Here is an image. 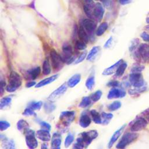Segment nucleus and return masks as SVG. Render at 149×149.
I'll use <instances>...</instances> for the list:
<instances>
[{
    "mask_svg": "<svg viewBox=\"0 0 149 149\" xmlns=\"http://www.w3.org/2000/svg\"><path fill=\"white\" fill-rule=\"evenodd\" d=\"M41 127L43 129H45V130H49L50 131L51 129V125L47 122H45V121H41L40 123H39Z\"/></svg>",
    "mask_w": 149,
    "mask_h": 149,
    "instance_id": "09e8293b",
    "label": "nucleus"
},
{
    "mask_svg": "<svg viewBox=\"0 0 149 149\" xmlns=\"http://www.w3.org/2000/svg\"><path fill=\"white\" fill-rule=\"evenodd\" d=\"M146 28L148 30H149V25H148V26H147L146 27Z\"/></svg>",
    "mask_w": 149,
    "mask_h": 149,
    "instance_id": "052dcab7",
    "label": "nucleus"
},
{
    "mask_svg": "<svg viewBox=\"0 0 149 149\" xmlns=\"http://www.w3.org/2000/svg\"><path fill=\"white\" fill-rule=\"evenodd\" d=\"M87 56V52L86 51H84L79 56V57L75 60V61L74 62V64H78L81 62H83L84 61V59L86 58Z\"/></svg>",
    "mask_w": 149,
    "mask_h": 149,
    "instance_id": "a18cd8bd",
    "label": "nucleus"
},
{
    "mask_svg": "<svg viewBox=\"0 0 149 149\" xmlns=\"http://www.w3.org/2000/svg\"><path fill=\"white\" fill-rule=\"evenodd\" d=\"M112 40H113L112 37H110L107 40V41L105 42L104 45V48H109V47L111 46V44H112Z\"/></svg>",
    "mask_w": 149,
    "mask_h": 149,
    "instance_id": "603ef678",
    "label": "nucleus"
},
{
    "mask_svg": "<svg viewBox=\"0 0 149 149\" xmlns=\"http://www.w3.org/2000/svg\"><path fill=\"white\" fill-rule=\"evenodd\" d=\"M42 73L44 75H48L51 72V67L48 59H46L42 63Z\"/></svg>",
    "mask_w": 149,
    "mask_h": 149,
    "instance_id": "2f4dec72",
    "label": "nucleus"
},
{
    "mask_svg": "<svg viewBox=\"0 0 149 149\" xmlns=\"http://www.w3.org/2000/svg\"><path fill=\"white\" fill-rule=\"evenodd\" d=\"M132 0H119V2L122 5H126L129 3Z\"/></svg>",
    "mask_w": 149,
    "mask_h": 149,
    "instance_id": "6e6d98bb",
    "label": "nucleus"
},
{
    "mask_svg": "<svg viewBox=\"0 0 149 149\" xmlns=\"http://www.w3.org/2000/svg\"><path fill=\"white\" fill-rule=\"evenodd\" d=\"M41 149H48V145L45 143H42L41 146Z\"/></svg>",
    "mask_w": 149,
    "mask_h": 149,
    "instance_id": "13d9d810",
    "label": "nucleus"
},
{
    "mask_svg": "<svg viewBox=\"0 0 149 149\" xmlns=\"http://www.w3.org/2000/svg\"><path fill=\"white\" fill-rule=\"evenodd\" d=\"M17 128L18 130L22 133H25L26 130L30 129V126L28 122L24 119H20L17 121L16 124Z\"/></svg>",
    "mask_w": 149,
    "mask_h": 149,
    "instance_id": "b1692460",
    "label": "nucleus"
},
{
    "mask_svg": "<svg viewBox=\"0 0 149 149\" xmlns=\"http://www.w3.org/2000/svg\"><path fill=\"white\" fill-rule=\"evenodd\" d=\"M51 149H61L62 136L60 133L55 132L51 137Z\"/></svg>",
    "mask_w": 149,
    "mask_h": 149,
    "instance_id": "4468645a",
    "label": "nucleus"
},
{
    "mask_svg": "<svg viewBox=\"0 0 149 149\" xmlns=\"http://www.w3.org/2000/svg\"><path fill=\"white\" fill-rule=\"evenodd\" d=\"M138 137L139 134L137 133L133 132H126L122 136L116 144V148L118 149H125L127 146L136 140Z\"/></svg>",
    "mask_w": 149,
    "mask_h": 149,
    "instance_id": "7ed1b4c3",
    "label": "nucleus"
},
{
    "mask_svg": "<svg viewBox=\"0 0 149 149\" xmlns=\"http://www.w3.org/2000/svg\"><path fill=\"white\" fill-rule=\"evenodd\" d=\"M68 86L67 84V83H64L61 84L59 87H58L50 94L47 98L48 101L52 102L57 101L65 94L68 89Z\"/></svg>",
    "mask_w": 149,
    "mask_h": 149,
    "instance_id": "0eeeda50",
    "label": "nucleus"
},
{
    "mask_svg": "<svg viewBox=\"0 0 149 149\" xmlns=\"http://www.w3.org/2000/svg\"><path fill=\"white\" fill-rule=\"evenodd\" d=\"M75 115L76 113L74 111H62L59 116L60 122L58 123V126L62 129L68 127L70 124L74 120Z\"/></svg>",
    "mask_w": 149,
    "mask_h": 149,
    "instance_id": "f03ea898",
    "label": "nucleus"
},
{
    "mask_svg": "<svg viewBox=\"0 0 149 149\" xmlns=\"http://www.w3.org/2000/svg\"><path fill=\"white\" fill-rule=\"evenodd\" d=\"M58 77H59V74H54L49 77L45 78V79L41 80L37 84H36V85L35 86V87L36 88H40V87H44L46 85H48V84L52 83L55 80H56L58 78Z\"/></svg>",
    "mask_w": 149,
    "mask_h": 149,
    "instance_id": "aec40b11",
    "label": "nucleus"
},
{
    "mask_svg": "<svg viewBox=\"0 0 149 149\" xmlns=\"http://www.w3.org/2000/svg\"><path fill=\"white\" fill-rule=\"evenodd\" d=\"M129 82L135 88L145 86V81L141 73H131L129 77Z\"/></svg>",
    "mask_w": 149,
    "mask_h": 149,
    "instance_id": "6e6552de",
    "label": "nucleus"
},
{
    "mask_svg": "<svg viewBox=\"0 0 149 149\" xmlns=\"http://www.w3.org/2000/svg\"><path fill=\"white\" fill-rule=\"evenodd\" d=\"M126 94V93L125 91V90L122 88H119L117 87H113L109 91L108 94L107 95V98L109 100L123 98L125 97Z\"/></svg>",
    "mask_w": 149,
    "mask_h": 149,
    "instance_id": "9b49d317",
    "label": "nucleus"
},
{
    "mask_svg": "<svg viewBox=\"0 0 149 149\" xmlns=\"http://www.w3.org/2000/svg\"><path fill=\"white\" fill-rule=\"evenodd\" d=\"M94 85H95L94 76V75H90L87 79V80L86 81V83H85V86L88 90H91L94 88Z\"/></svg>",
    "mask_w": 149,
    "mask_h": 149,
    "instance_id": "72a5a7b5",
    "label": "nucleus"
},
{
    "mask_svg": "<svg viewBox=\"0 0 149 149\" xmlns=\"http://www.w3.org/2000/svg\"><path fill=\"white\" fill-rule=\"evenodd\" d=\"M36 85V83L34 81H29L28 82H27V83L26 84V87L27 88H30L32 87L33 86H34Z\"/></svg>",
    "mask_w": 149,
    "mask_h": 149,
    "instance_id": "864d4df0",
    "label": "nucleus"
},
{
    "mask_svg": "<svg viewBox=\"0 0 149 149\" xmlns=\"http://www.w3.org/2000/svg\"><path fill=\"white\" fill-rule=\"evenodd\" d=\"M6 83L3 79H0V97L2 96L5 91V89L6 88Z\"/></svg>",
    "mask_w": 149,
    "mask_h": 149,
    "instance_id": "de8ad7c7",
    "label": "nucleus"
},
{
    "mask_svg": "<svg viewBox=\"0 0 149 149\" xmlns=\"http://www.w3.org/2000/svg\"><path fill=\"white\" fill-rule=\"evenodd\" d=\"M78 36H79V37L80 40L84 41L86 43L88 42V41H89L88 34L82 26H81L79 29Z\"/></svg>",
    "mask_w": 149,
    "mask_h": 149,
    "instance_id": "cd10ccee",
    "label": "nucleus"
},
{
    "mask_svg": "<svg viewBox=\"0 0 149 149\" xmlns=\"http://www.w3.org/2000/svg\"><path fill=\"white\" fill-rule=\"evenodd\" d=\"M144 69V66L139 63H134L131 68V73H141Z\"/></svg>",
    "mask_w": 149,
    "mask_h": 149,
    "instance_id": "a19ab883",
    "label": "nucleus"
},
{
    "mask_svg": "<svg viewBox=\"0 0 149 149\" xmlns=\"http://www.w3.org/2000/svg\"><path fill=\"white\" fill-rule=\"evenodd\" d=\"M122 103L119 101H115L108 105V109L110 111H115L121 107Z\"/></svg>",
    "mask_w": 149,
    "mask_h": 149,
    "instance_id": "c9c22d12",
    "label": "nucleus"
},
{
    "mask_svg": "<svg viewBox=\"0 0 149 149\" xmlns=\"http://www.w3.org/2000/svg\"><path fill=\"white\" fill-rule=\"evenodd\" d=\"M108 24L107 22H103L100 24V25L98 26L96 30V35L97 36H102L105 31L108 29Z\"/></svg>",
    "mask_w": 149,
    "mask_h": 149,
    "instance_id": "7c9ffc66",
    "label": "nucleus"
},
{
    "mask_svg": "<svg viewBox=\"0 0 149 149\" xmlns=\"http://www.w3.org/2000/svg\"><path fill=\"white\" fill-rule=\"evenodd\" d=\"M10 125L9 122L6 120H0V131H4L7 130Z\"/></svg>",
    "mask_w": 149,
    "mask_h": 149,
    "instance_id": "c03bdc74",
    "label": "nucleus"
},
{
    "mask_svg": "<svg viewBox=\"0 0 149 149\" xmlns=\"http://www.w3.org/2000/svg\"><path fill=\"white\" fill-rule=\"evenodd\" d=\"M23 115L24 116H36V113L34 112V111H33V109L29 108H26L24 111L22 113Z\"/></svg>",
    "mask_w": 149,
    "mask_h": 149,
    "instance_id": "49530a36",
    "label": "nucleus"
},
{
    "mask_svg": "<svg viewBox=\"0 0 149 149\" xmlns=\"http://www.w3.org/2000/svg\"><path fill=\"white\" fill-rule=\"evenodd\" d=\"M43 105V103L41 101H37V102H31L29 105L28 106V108L33 109V111L36 110H39L41 108L42 106Z\"/></svg>",
    "mask_w": 149,
    "mask_h": 149,
    "instance_id": "ea45409f",
    "label": "nucleus"
},
{
    "mask_svg": "<svg viewBox=\"0 0 149 149\" xmlns=\"http://www.w3.org/2000/svg\"><path fill=\"white\" fill-rule=\"evenodd\" d=\"M144 113L146 119L149 122V109H147L145 111H144Z\"/></svg>",
    "mask_w": 149,
    "mask_h": 149,
    "instance_id": "5fc2aeb1",
    "label": "nucleus"
},
{
    "mask_svg": "<svg viewBox=\"0 0 149 149\" xmlns=\"http://www.w3.org/2000/svg\"><path fill=\"white\" fill-rule=\"evenodd\" d=\"M12 102V97L10 96L4 97L0 100V110H4L8 108Z\"/></svg>",
    "mask_w": 149,
    "mask_h": 149,
    "instance_id": "bb28decb",
    "label": "nucleus"
},
{
    "mask_svg": "<svg viewBox=\"0 0 149 149\" xmlns=\"http://www.w3.org/2000/svg\"><path fill=\"white\" fill-rule=\"evenodd\" d=\"M126 125L124 124L119 129H118L117 130H116L114 132V133L113 134V135L111 137V139L109 140V141L108 144V148H111L113 146V145L115 144V143L116 141V140L119 139L120 136L122 134V133L123 130L125 129V127H126Z\"/></svg>",
    "mask_w": 149,
    "mask_h": 149,
    "instance_id": "f3484780",
    "label": "nucleus"
},
{
    "mask_svg": "<svg viewBox=\"0 0 149 149\" xmlns=\"http://www.w3.org/2000/svg\"><path fill=\"white\" fill-rule=\"evenodd\" d=\"M148 124V121L145 118L140 117L136 119L130 127V130L133 132L141 131L144 129Z\"/></svg>",
    "mask_w": 149,
    "mask_h": 149,
    "instance_id": "9d476101",
    "label": "nucleus"
},
{
    "mask_svg": "<svg viewBox=\"0 0 149 149\" xmlns=\"http://www.w3.org/2000/svg\"><path fill=\"white\" fill-rule=\"evenodd\" d=\"M127 66V64L126 62H122L119 66H118L116 72L115 73V76L117 77H120L121 76H123V74H124L126 68Z\"/></svg>",
    "mask_w": 149,
    "mask_h": 149,
    "instance_id": "c85d7f7f",
    "label": "nucleus"
},
{
    "mask_svg": "<svg viewBox=\"0 0 149 149\" xmlns=\"http://www.w3.org/2000/svg\"><path fill=\"white\" fill-rule=\"evenodd\" d=\"M123 62L122 59H120L118 61H117L116 63H115L113 65H112V66L106 68L105 69H104V70L102 72V74L104 76H109L111 74H112L113 73H115L118 68V66H119V65Z\"/></svg>",
    "mask_w": 149,
    "mask_h": 149,
    "instance_id": "412c9836",
    "label": "nucleus"
},
{
    "mask_svg": "<svg viewBox=\"0 0 149 149\" xmlns=\"http://www.w3.org/2000/svg\"><path fill=\"white\" fill-rule=\"evenodd\" d=\"M50 57L53 69L56 71L61 70L64 63L61 55L55 49H52L50 52Z\"/></svg>",
    "mask_w": 149,
    "mask_h": 149,
    "instance_id": "1a4fd4ad",
    "label": "nucleus"
},
{
    "mask_svg": "<svg viewBox=\"0 0 149 149\" xmlns=\"http://www.w3.org/2000/svg\"><path fill=\"white\" fill-rule=\"evenodd\" d=\"M91 100L90 96H85L83 97L79 104V107L81 108H85L88 107L91 104Z\"/></svg>",
    "mask_w": 149,
    "mask_h": 149,
    "instance_id": "473e14b6",
    "label": "nucleus"
},
{
    "mask_svg": "<svg viewBox=\"0 0 149 149\" xmlns=\"http://www.w3.org/2000/svg\"><path fill=\"white\" fill-rule=\"evenodd\" d=\"M105 9L103 5L101 3H96L93 9V16L98 21H100L104 16Z\"/></svg>",
    "mask_w": 149,
    "mask_h": 149,
    "instance_id": "ddd939ff",
    "label": "nucleus"
},
{
    "mask_svg": "<svg viewBox=\"0 0 149 149\" xmlns=\"http://www.w3.org/2000/svg\"><path fill=\"white\" fill-rule=\"evenodd\" d=\"M1 146L2 149H17L15 141L7 137L2 138Z\"/></svg>",
    "mask_w": 149,
    "mask_h": 149,
    "instance_id": "6ab92c4d",
    "label": "nucleus"
},
{
    "mask_svg": "<svg viewBox=\"0 0 149 149\" xmlns=\"http://www.w3.org/2000/svg\"><path fill=\"white\" fill-rule=\"evenodd\" d=\"M94 5L95 4L93 2V0H86V3L83 6L84 13L90 19H93L94 17L93 9Z\"/></svg>",
    "mask_w": 149,
    "mask_h": 149,
    "instance_id": "2eb2a0df",
    "label": "nucleus"
},
{
    "mask_svg": "<svg viewBox=\"0 0 149 149\" xmlns=\"http://www.w3.org/2000/svg\"><path fill=\"white\" fill-rule=\"evenodd\" d=\"M74 139V135L70 133H69L66 137H65L64 141V146L66 148H68L73 142Z\"/></svg>",
    "mask_w": 149,
    "mask_h": 149,
    "instance_id": "4c0bfd02",
    "label": "nucleus"
},
{
    "mask_svg": "<svg viewBox=\"0 0 149 149\" xmlns=\"http://www.w3.org/2000/svg\"><path fill=\"white\" fill-rule=\"evenodd\" d=\"M27 73L30 79L32 80L36 79L41 73V68L40 66H37L30 69L27 70Z\"/></svg>",
    "mask_w": 149,
    "mask_h": 149,
    "instance_id": "5701e85b",
    "label": "nucleus"
},
{
    "mask_svg": "<svg viewBox=\"0 0 149 149\" xmlns=\"http://www.w3.org/2000/svg\"><path fill=\"white\" fill-rule=\"evenodd\" d=\"M141 38L144 41L147 42H149V34L146 32H143L140 35Z\"/></svg>",
    "mask_w": 149,
    "mask_h": 149,
    "instance_id": "3c124183",
    "label": "nucleus"
},
{
    "mask_svg": "<svg viewBox=\"0 0 149 149\" xmlns=\"http://www.w3.org/2000/svg\"><path fill=\"white\" fill-rule=\"evenodd\" d=\"M100 51V47L99 46L93 47L87 56V60L89 61H93L94 60Z\"/></svg>",
    "mask_w": 149,
    "mask_h": 149,
    "instance_id": "393cba45",
    "label": "nucleus"
},
{
    "mask_svg": "<svg viewBox=\"0 0 149 149\" xmlns=\"http://www.w3.org/2000/svg\"><path fill=\"white\" fill-rule=\"evenodd\" d=\"M102 117V124L107 125L113 118V115L111 113L102 112L101 114Z\"/></svg>",
    "mask_w": 149,
    "mask_h": 149,
    "instance_id": "f704fd0d",
    "label": "nucleus"
},
{
    "mask_svg": "<svg viewBox=\"0 0 149 149\" xmlns=\"http://www.w3.org/2000/svg\"><path fill=\"white\" fill-rule=\"evenodd\" d=\"M72 149H77V148H74V147H73Z\"/></svg>",
    "mask_w": 149,
    "mask_h": 149,
    "instance_id": "680f3d73",
    "label": "nucleus"
},
{
    "mask_svg": "<svg viewBox=\"0 0 149 149\" xmlns=\"http://www.w3.org/2000/svg\"><path fill=\"white\" fill-rule=\"evenodd\" d=\"M102 93L101 90H97L95 92L91 94L90 96L93 102H97L101 98Z\"/></svg>",
    "mask_w": 149,
    "mask_h": 149,
    "instance_id": "79ce46f5",
    "label": "nucleus"
},
{
    "mask_svg": "<svg viewBox=\"0 0 149 149\" xmlns=\"http://www.w3.org/2000/svg\"><path fill=\"white\" fill-rule=\"evenodd\" d=\"M120 83L117 80H111V81H109L107 85L108 87H111L113 88V87H118L120 86Z\"/></svg>",
    "mask_w": 149,
    "mask_h": 149,
    "instance_id": "8fccbe9b",
    "label": "nucleus"
},
{
    "mask_svg": "<svg viewBox=\"0 0 149 149\" xmlns=\"http://www.w3.org/2000/svg\"><path fill=\"white\" fill-rule=\"evenodd\" d=\"M25 141L27 147L29 149H35L38 147V141L36 139L35 132L30 129H29L24 133Z\"/></svg>",
    "mask_w": 149,
    "mask_h": 149,
    "instance_id": "423d86ee",
    "label": "nucleus"
},
{
    "mask_svg": "<svg viewBox=\"0 0 149 149\" xmlns=\"http://www.w3.org/2000/svg\"><path fill=\"white\" fill-rule=\"evenodd\" d=\"M36 137L44 142H47L51 140V136L49 130L45 129L38 130L36 133Z\"/></svg>",
    "mask_w": 149,
    "mask_h": 149,
    "instance_id": "dca6fc26",
    "label": "nucleus"
},
{
    "mask_svg": "<svg viewBox=\"0 0 149 149\" xmlns=\"http://www.w3.org/2000/svg\"><path fill=\"white\" fill-rule=\"evenodd\" d=\"M146 22H147V23L149 24V17H147V19H146Z\"/></svg>",
    "mask_w": 149,
    "mask_h": 149,
    "instance_id": "bf43d9fd",
    "label": "nucleus"
},
{
    "mask_svg": "<svg viewBox=\"0 0 149 149\" xmlns=\"http://www.w3.org/2000/svg\"><path fill=\"white\" fill-rule=\"evenodd\" d=\"M81 80V75L79 73H76L73 74L67 81V84L69 87L73 88Z\"/></svg>",
    "mask_w": 149,
    "mask_h": 149,
    "instance_id": "4be33fe9",
    "label": "nucleus"
},
{
    "mask_svg": "<svg viewBox=\"0 0 149 149\" xmlns=\"http://www.w3.org/2000/svg\"><path fill=\"white\" fill-rule=\"evenodd\" d=\"M98 133L96 130H91L80 133L76 139L80 140L84 147H87L91 143L92 141L98 137Z\"/></svg>",
    "mask_w": 149,
    "mask_h": 149,
    "instance_id": "20e7f679",
    "label": "nucleus"
},
{
    "mask_svg": "<svg viewBox=\"0 0 149 149\" xmlns=\"http://www.w3.org/2000/svg\"><path fill=\"white\" fill-rule=\"evenodd\" d=\"M22 84V76L16 72L12 71L9 76L8 83L5 90L8 93H13Z\"/></svg>",
    "mask_w": 149,
    "mask_h": 149,
    "instance_id": "f257e3e1",
    "label": "nucleus"
},
{
    "mask_svg": "<svg viewBox=\"0 0 149 149\" xmlns=\"http://www.w3.org/2000/svg\"><path fill=\"white\" fill-rule=\"evenodd\" d=\"M56 108L55 105L53 104L52 102L51 101H46L44 104V109L47 113H50L52 112Z\"/></svg>",
    "mask_w": 149,
    "mask_h": 149,
    "instance_id": "c756f323",
    "label": "nucleus"
},
{
    "mask_svg": "<svg viewBox=\"0 0 149 149\" xmlns=\"http://www.w3.org/2000/svg\"><path fill=\"white\" fill-rule=\"evenodd\" d=\"M139 45V38H134L133 39L130 43L129 47V51L130 52H134L135 50H136L137 47H138Z\"/></svg>",
    "mask_w": 149,
    "mask_h": 149,
    "instance_id": "58836bf2",
    "label": "nucleus"
},
{
    "mask_svg": "<svg viewBox=\"0 0 149 149\" xmlns=\"http://www.w3.org/2000/svg\"><path fill=\"white\" fill-rule=\"evenodd\" d=\"M62 54L61 55L64 63L70 64L76 60V56L73 55L72 46L68 43H65L62 45Z\"/></svg>",
    "mask_w": 149,
    "mask_h": 149,
    "instance_id": "39448f33",
    "label": "nucleus"
},
{
    "mask_svg": "<svg viewBox=\"0 0 149 149\" xmlns=\"http://www.w3.org/2000/svg\"><path fill=\"white\" fill-rule=\"evenodd\" d=\"M86 43L81 40H78L75 43V48L78 50H84L86 48Z\"/></svg>",
    "mask_w": 149,
    "mask_h": 149,
    "instance_id": "37998d69",
    "label": "nucleus"
},
{
    "mask_svg": "<svg viewBox=\"0 0 149 149\" xmlns=\"http://www.w3.org/2000/svg\"><path fill=\"white\" fill-rule=\"evenodd\" d=\"M90 114L91 115L92 120L96 124L102 123L101 115L98 112H97L95 109H91L90 111Z\"/></svg>",
    "mask_w": 149,
    "mask_h": 149,
    "instance_id": "a878e982",
    "label": "nucleus"
},
{
    "mask_svg": "<svg viewBox=\"0 0 149 149\" xmlns=\"http://www.w3.org/2000/svg\"><path fill=\"white\" fill-rule=\"evenodd\" d=\"M82 26L87 33L91 34L94 32L97 24L94 20L90 19H86L82 22Z\"/></svg>",
    "mask_w": 149,
    "mask_h": 149,
    "instance_id": "f8f14e48",
    "label": "nucleus"
},
{
    "mask_svg": "<svg viewBox=\"0 0 149 149\" xmlns=\"http://www.w3.org/2000/svg\"><path fill=\"white\" fill-rule=\"evenodd\" d=\"M105 6H109V0H100Z\"/></svg>",
    "mask_w": 149,
    "mask_h": 149,
    "instance_id": "4d7b16f0",
    "label": "nucleus"
},
{
    "mask_svg": "<svg viewBox=\"0 0 149 149\" xmlns=\"http://www.w3.org/2000/svg\"><path fill=\"white\" fill-rule=\"evenodd\" d=\"M146 90H147V86L146 85L141 87H138V88L134 87V88L130 89L129 90V94L131 95H136L145 91Z\"/></svg>",
    "mask_w": 149,
    "mask_h": 149,
    "instance_id": "e433bc0d",
    "label": "nucleus"
},
{
    "mask_svg": "<svg viewBox=\"0 0 149 149\" xmlns=\"http://www.w3.org/2000/svg\"><path fill=\"white\" fill-rule=\"evenodd\" d=\"M91 123V118L86 112H83L79 118V124L83 128H86L90 126Z\"/></svg>",
    "mask_w": 149,
    "mask_h": 149,
    "instance_id": "a211bd4d",
    "label": "nucleus"
}]
</instances>
